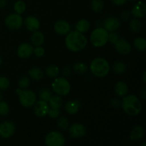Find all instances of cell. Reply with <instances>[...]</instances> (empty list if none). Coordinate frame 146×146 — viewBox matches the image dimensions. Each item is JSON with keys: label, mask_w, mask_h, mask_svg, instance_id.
Here are the masks:
<instances>
[{"label": "cell", "mask_w": 146, "mask_h": 146, "mask_svg": "<svg viewBox=\"0 0 146 146\" xmlns=\"http://www.w3.org/2000/svg\"><path fill=\"white\" fill-rule=\"evenodd\" d=\"M1 98H2V94H1V91H0V99H1Z\"/></svg>", "instance_id": "48"}, {"label": "cell", "mask_w": 146, "mask_h": 146, "mask_svg": "<svg viewBox=\"0 0 146 146\" xmlns=\"http://www.w3.org/2000/svg\"><path fill=\"white\" fill-rule=\"evenodd\" d=\"M128 0H111V2L115 6H123L126 4Z\"/></svg>", "instance_id": "43"}, {"label": "cell", "mask_w": 146, "mask_h": 146, "mask_svg": "<svg viewBox=\"0 0 146 146\" xmlns=\"http://www.w3.org/2000/svg\"><path fill=\"white\" fill-rule=\"evenodd\" d=\"M65 143V137L59 131H51L45 137V144L47 146H64Z\"/></svg>", "instance_id": "7"}, {"label": "cell", "mask_w": 146, "mask_h": 146, "mask_svg": "<svg viewBox=\"0 0 146 146\" xmlns=\"http://www.w3.org/2000/svg\"><path fill=\"white\" fill-rule=\"evenodd\" d=\"M72 68L75 74L83 75L88 72V66L83 62H76L73 65Z\"/></svg>", "instance_id": "25"}, {"label": "cell", "mask_w": 146, "mask_h": 146, "mask_svg": "<svg viewBox=\"0 0 146 146\" xmlns=\"http://www.w3.org/2000/svg\"><path fill=\"white\" fill-rule=\"evenodd\" d=\"M48 104L50 108L60 109L63 105L62 97L58 95H52L49 101H48Z\"/></svg>", "instance_id": "24"}, {"label": "cell", "mask_w": 146, "mask_h": 146, "mask_svg": "<svg viewBox=\"0 0 146 146\" xmlns=\"http://www.w3.org/2000/svg\"><path fill=\"white\" fill-rule=\"evenodd\" d=\"M58 118V121H57L58 128L62 131H67L69 127V121L68 120V118L65 116H59Z\"/></svg>", "instance_id": "31"}, {"label": "cell", "mask_w": 146, "mask_h": 146, "mask_svg": "<svg viewBox=\"0 0 146 146\" xmlns=\"http://www.w3.org/2000/svg\"><path fill=\"white\" fill-rule=\"evenodd\" d=\"M131 14L137 19L143 18L146 14V5L143 1H138L135 3L132 7Z\"/></svg>", "instance_id": "16"}, {"label": "cell", "mask_w": 146, "mask_h": 146, "mask_svg": "<svg viewBox=\"0 0 146 146\" xmlns=\"http://www.w3.org/2000/svg\"><path fill=\"white\" fill-rule=\"evenodd\" d=\"M33 54H34V55L37 57H41L45 54V49L41 46H36V48H34Z\"/></svg>", "instance_id": "39"}, {"label": "cell", "mask_w": 146, "mask_h": 146, "mask_svg": "<svg viewBox=\"0 0 146 146\" xmlns=\"http://www.w3.org/2000/svg\"><path fill=\"white\" fill-rule=\"evenodd\" d=\"M114 91L117 96L123 98L127 94H128L129 88H128V86L127 85L126 83L120 81L115 84V87H114Z\"/></svg>", "instance_id": "19"}, {"label": "cell", "mask_w": 146, "mask_h": 146, "mask_svg": "<svg viewBox=\"0 0 146 146\" xmlns=\"http://www.w3.org/2000/svg\"><path fill=\"white\" fill-rule=\"evenodd\" d=\"M51 87L54 92L61 97L67 96L71 91V84L65 77H56L54 78Z\"/></svg>", "instance_id": "6"}, {"label": "cell", "mask_w": 146, "mask_h": 146, "mask_svg": "<svg viewBox=\"0 0 146 146\" xmlns=\"http://www.w3.org/2000/svg\"><path fill=\"white\" fill-rule=\"evenodd\" d=\"M4 24L6 27L9 29L17 30L21 28L24 20L21 14L14 13V14H9L4 19Z\"/></svg>", "instance_id": "8"}, {"label": "cell", "mask_w": 146, "mask_h": 146, "mask_svg": "<svg viewBox=\"0 0 146 146\" xmlns=\"http://www.w3.org/2000/svg\"><path fill=\"white\" fill-rule=\"evenodd\" d=\"M54 29L57 34L64 36L68 34L69 31H71V26L68 21L61 19L56 21L54 26Z\"/></svg>", "instance_id": "14"}, {"label": "cell", "mask_w": 146, "mask_h": 146, "mask_svg": "<svg viewBox=\"0 0 146 146\" xmlns=\"http://www.w3.org/2000/svg\"><path fill=\"white\" fill-rule=\"evenodd\" d=\"M47 115L52 119H56L58 117L61 115V112H60L59 109H56V108H50L48 110V112Z\"/></svg>", "instance_id": "38"}, {"label": "cell", "mask_w": 146, "mask_h": 146, "mask_svg": "<svg viewBox=\"0 0 146 146\" xmlns=\"http://www.w3.org/2000/svg\"><path fill=\"white\" fill-rule=\"evenodd\" d=\"M110 104L113 108H118L121 105V101L118 98H113L110 101Z\"/></svg>", "instance_id": "41"}, {"label": "cell", "mask_w": 146, "mask_h": 146, "mask_svg": "<svg viewBox=\"0 0 146 146\" xmlns=\"http://www.w3.org/2000/svg\"><path fill=\"white\" fill-rule=\"evenodd\" d=\"M112 68L113 71L115 74L121 75V74H123L126 71L127 66L125 63L122 61H116L113 64Z\"/></svg>", "instance_id": "28"}, {"label": "cell", "mask_w": 146, "mask_h": 146, "mask_svg": "<svg viewBox=\"0 0 146 146\" xmlns=\"http://www.w3.org/2000/svg\"><path fill=\"white\" fill-rule=\"evenodd\" d=\"M1 63H2V59H1V56H0V66L1 65Z\"/></svg>", "instance_id": "47"}, {"label": "cell", "mask_w": 146, "mask_h": 146, "mask_svg": "<svg viewBox=\"0 0 146 146\" xmlns=\"http://www.w3.org/2000/svg\"><path fill=\"white\" fill-rule=\"evenodd\" d=\"M33 106H34V113L37 117H39V118H42L47 115L48 110L50 108L48 102L42 101V100L36 101Z\"/></svg>", "instance_id": "12"}, {"label": "cell", "mask_w": 146, "mask_h": 146, "mask_svg": "<svg viewBox=\"0 0 146 146\" xmlns=\"http://www.w3.org/2000/svg\"><path fill=\"white\" fill-rule=\"evenodd\" d=\"M45 73L48 77L51 78H55L58 76L60 73V70L58 66L55 65L48 66L45 70Z\"/></svg>", "instance_id": "29"}, {"label": "cell", "mask_w": 146, "mask_h": 146, "mask_svg": "<svg viewBox=\"0 0 146 146\" xmlns=\"http://www.w3.org/2000/svg\"><path fill=\"white\" fill-rule=\"evenodd\" d=\"M19 96V101L20 104L24 108H31L36 101V94L29 89H21L17 88L16 91Z\"/></svg>", "instance_id": "5"}, {"label": "cell", "mask_w": 146, "mask_h": 146, "mask_svg": "<svg viewBox=\"0 0 146 146\" xmlns=\"http://www.w3.org/2000/svg\"><path fill=\"white\" fill-rule=\"evenodd\" d=\"M114 45L116 51L121 55H128L132 51L131 44L124 38H120Z\"/></svg>", "instance_id": "11"}, {"label": "cell", "mask_w": 146, "mask_h": 146, "mask_svg": "<svg viewBox=\"0 0 146 146\" xmlns=\"http://www.w3.org/2000/svg\"><path fill=\"white\" fill-rule=\"evenodd\" d=\"M145 135V130L141 125H137L133 128L130 134V138L133 141H141Z\"/></svg>", "instance_id": "20"}, {"label": "cell", "mask_w": 146, "mask_h": 146, "mask_svg": "<svg viewBox=\"0 0 146 146\" xmlns=\"http://www.w3.org/2000/svg\"><path fill=\"white\" fill-rule=\"evenodd\" d=\"M145 76H146V72L145 71H144L143 72V81L144 84H145L146 82V78H145Z\"/></svg>", "instance_id": "46"}, {"label": "cell", "mask_w": 146, "mask_h": 146, "mask_svg": "<svg viewBox=\"0 0 146 146\" xmlns=\"http://www.w3.org/2000/svg\"><path fill=\"white\" fill-rule=\"evenodd\" d=\"M131 12H129L128 11H126V10H124V11H121V14H120V17H121V19L122 21H128L131 18Z\"/></svg>", "instance_id": "40"}, {"label": "cell", "mask_w": 146, "mask_h": 146, "mask_svg": "<svg viewBox=\"0 0 146 146\" xmlns=\"http://www.w3.org/2000/svg\"><path fill=\"white\" fill-rule=\"evenodd\" d=\"M34 51L32 44L29 43H23L20 44L17 50V54L19 58H27L31 56Z\"/></svg>", "instance_id": "13"}, {"label": "cell", "mask_w": 146, "mask_h": 146, "mask_svg": "<svg viewBox=\"0 0 146 146\" xmlns=\"http://www.w3.org/2000/svg\"><path fill=\"white\" fill-rule=\"evenodd\" d=\"M88 39L83 33L76 31H69L65 38V45L68 50L72 52H79L86 47Z\"/></svg>", "instance_id": "1"}, {"label": "cell", "mask_w": 146, "mask_h": 146, "mask_svg": "<svg viewBox=\"0 0 146 146\" xmlns=\"http://www.w3.org/2000/svg\"><path fill=\"white\" fill-rule=\"evenodd\" d=\"M133 47L138 51H145L146 50V39L143 37H137L133 41Z\"/></svg>", "instance_id": "27"}, {"label": "cell", "mask_w": 146, "mask_h": 146, "mask_svg": "<svg viewBox=\"0 0 146 146\" xmlns=\"http://www.w3.org/2000/svg\"><path fill=\"white\" fill-rule=\"evenodd\" d=\"M129 1H132V2H135V1H137V0H129Z\"/></svg>", "instance_id": "49"}, {"label": "cell", "mask_w": 146, "mask_h": 146, "mask_svg": "<svg viewBox=\"0 0 146 146\" xmlns=\"http://www.w3.org/2000/svg\"><path fill=\"white\" fill-rule=\"evenodd\" d=\"M45 37L44 34L39 31H35L32 33L31 36V43L33 46H41L44 43Z\"/></svg>", "instance_id": "21"}, {"label": "cell", "mask_w": 146, "mask_h": 146, "mask_svg": "<svg viewBox=\"0 0 146 146\" xmlns=\"http://www.w3.org/2000/svg\"><path fill=\"white\" fill-rule=\"evenodd\" d=\"M52 92L48 88H41L39 91V92H38V98H39V99L44 101H46V102H48L49 101V99L52 96Z\"/></svg>", "instance_id": "30"}, {"label": "cell", "mask_w": 146, "mask_h": 146, "mask_svg": "<svg viewBox=\"0 0 146 146\" xmlns=\"http://www.w3.org/2000/svg\"><path fill=\"white\" fill-rule=\"evenodd\" d=\"M91 9L96 13H100L104 10V2L103 0H92Z\"/></svg>", "instance_id": "32"}, {"label": "cell", "mask_w": 146, "mask_h": 146, "mask_svg": "<svg viewBox=\"0 0 146 146\" xmlns=\"http://www.w3.org/2000/svg\"><path fill=\"white\" fill-rule=\"evenodd\" d=\"M108 32L104 27H98L91 32L90 42L96 48H100L105 46L108 42Z\"/></svg>", "instance_id": "4"}, {"label": "cell", "mask_w": 146, "mask_h": 146, "mask_svg": "<svg viewBox=\"0 0 146 146\" xmlns=\"http://www.w3.org/2000/svg\"><path fill=\"white\" fill-rule=\"evenodd\" d=\"M121 106L124 112L130 116L138 115L142 111V103L141 100L133 94H127L123 97Z\"/></svg>", "instance_id": "2"}, {"label": "cell", "mask_w": 146, "mask_h": 146, "mask_svg": "<svg viewBox=\"0 0 146 146\" xmlns=\"http://www.w3.org/2000/svg\"><path fill=\"white\" fill-rule=\"evenodd\" d=\"M16 131V126L14 122L5 121L0 123V137L4 139H8L13 136Z\"/></svg>", "instance_id": "9"}, {"label": "cell", "mask_w": 146, "mask_h": 146, "mask_svg": "<svg viewBox=\"0 0 146 146\" xmlns=\"http://www.w3.org/2000/svg\"><path fill=\"white\" fill-rule=\"evenodd\" d=\"M140 94H141V96L143 97V98H144V99H145V98H146V92H145V88H143L142 89V91H141V93H140Z\"/></svg>", "instance_id": "45"}, {"label": "cell", "mask_w": 146, "mask_h": 146, "mask_svg": "<svg viewBox=\"0 0 146 146\" xmlns=\"http://www.w3.org/2000/svg\"><path fill=\"white\" fill-rule=\"evenodd\" d=\"M120 38V36L118 33L115 31H111L108 32V41H109L111 44H115L118 41V40Z\"/></svg>", "instance_id": "37"}, {"label": "cell", "mask_w": 146, "mask_h": 146, "mask_svg": "<svg viewBox=\"0 0 146 146\" xmlns=\"http://www.w3.org/2000/svg\"><path fill=\"white\" fill-rule=\"evenodd\" d=\"M129 28L131 31L133 33H138L142 29V22L141 21L140 19L134 18L130 20L129 24Z\"/></svg>", "instance_id": "26"}, {"label": "cell", "mask_w": 146, "mask_h": 146, "mask_svg": "<svg viewBox=\"0 0 146 146\" xmlns=\"http://www.w3.org/2000/svg\"><path fill=\"white\" fill-rule=\"evenodd\" d=\"M28 75L31 78L35 81H39L44 78V72L41 68L38 67H34L28 71Z\"/></svg>", "instance_id": "23"}, {"label": "cell", "mask_w": 146, "mask_h": 146, "mask_svg": "<svg viewBox=\"0 0 146 146\" xmlns=\"http://www.w3.org/2000/svg\"><path fill=\"white\" fill-rule=\"evenodd\" d=\"M81 105V102L78 100H71L66 103L64 108L67 113L70 115H75L79 111Z\"/></svg>", "instance_id": "18"}, {"label": "cell", "mask_w": 146, "mask_h": 146, "mask_svg": "<svg viewBox=\"0 0 146 146\" xmlns=\"http://www.w3.org/2000/svg\"><path fill=\"white\" fill-rule=\"evenodd\" d=\"M10 81L5 76H0V91H5L9 87Z\"/></svg>", "instance_id": "36"}, {"label": "cell", "mask_w": 146, "mask_h": 146, "mask_svg": "<svg viewBox=\"0 0 146 146\" xmlns=\"http://www.w3.org/2000/svg\"><path fill=\"white\" fill-rule=\"evenodd\" d=\"M120 26H121V21L117 17H108L104 21V28L108 32L117 31L119 29Z\"/></svg>", "instance_id": "15"}, {"label": "cell", "mask_w": 146, "mask_h": 146, "mask_svg": "<svg viewBox=\"0 0 146 146\" xmlns=\"http://www.w3.org/2000/svg\"><path fill=\"white\" fill-rule=\"evenodd\" d=\"M69 135L73 138H81L85 136L86 128L84 124L81 123H74L68 127Z\"/></svg>", "instance_id": "10"}, {"label": "cell", "mask_w": 146, "mask_h": 146, "mask_svg": "<svg viewBox=\"0 0 146 146\" xmlns=\"http://www.w3.org/2000/svg\"><path fill=\"white\" fill-rule=\"evenodd\" d=\"M75 28L76 31L84 34L89 31L90 28H91V23L88 20L86 19H82L76 24Z\"/></svg>", "instance_id": "22"}, {"label": "cell", "mask_w": 146, "mask_h": 146, "mask_svg": "<svg viewBox=\"0 0 146 146\" xmlns=\"http://www.w3.org/2000/svg\"><path fill=\"white\" fill-rule=\"evenodd\" d=\"M26 29L31 32L37 31L40 28V21L36 17L30 16L27 17L24 21Z\"/></svg>", "instance_id": "17"}, {"label": "cell", "mask_w": 146, "mask_h": 146, "mask_svg": "<svg viewBox=\"0 0 146 146\" xmlns=\"http://www.w3.org/2000/svg\"><path fill=\"white\" fill-rule=\"evenodd\" d=\"M61 74H62L63 77H68L71 74V69L70 67L68 66H64L61 70Z\"/></svg>", "instance_id": "42"}, {"label": "cell", "mask_w": 146, "mask_h": 146, "mask_svg": "<svg viewBox=\"0 0 146 146\" xmlns=\"http://www.w3.org/2000/svg\"><path fill=\"white\" fill-rule=\"evenodd\" d=\"M90 71L91 74L97 78H104L110 72V64L106 58L97 57L93 59L90 64Z\"/></svg>", "instance_id": "3"}, {"label": "cell", "mask_w": 146, "mask_h": 146, "mask_svg": "<svg viewBox=\"0 0 146 146\" xmlns=\"http://www.w3.org/2000/svg\"><path fill=\"white\" fill-rule=\"evenodd\" d=\"M30 83V79L27 76H22L18 80V86L21 89H25L29 86Z\"/></svg>", "instance_id": "34"}, {"label": "cell", "mask_w": 146, "mask_h": 146, "mask_svg": "<svg viewBox=\"0 0 146 146\" xmlns=\"http://www.w3.org/2000/svg\"><path fill=\"white\" fill-rule=\"evenodd\" d=\"M9 113V106L6 101L0 100V115L6 116Z\"/></svg>", "instance_id": "35"}, {"label": "cell", "mask_w": 146, "mask_h": 146, "mask_svg": "<svg viewBox=\"0 0 146 146\" xmlns=\"http://www.w3.org/2000/svg\"><path fill=\"white\" fill-rule=\"evenodd\" d=\"M7 0H0V9H3L7 6Z\"/></svg>", "instance_id": "44"}, {"label": "cell", "mask_w": 146, "mask_h": 146, "mask_svg": "<svg viewBox=\"0 0 146 146\" xmlns=\"http://www.w3.org/2000/svg\"><path fill=\"white\" fill-rule=\"evenodd\" d=\"M26 8H27V4L22 0H19L16 1L14 5V9L17 14H21L25 11Z\"/></svg>", "instance_id": "33"}]
</instances>
